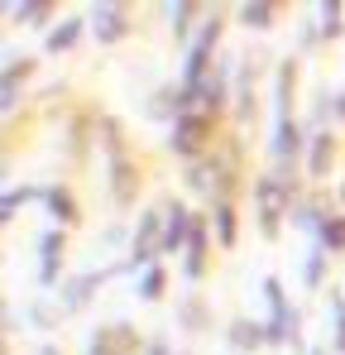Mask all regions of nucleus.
<instances>
[{
  "label": "nucleus",
  "mask_w": 345,
  "mask_h": 355,
  "mask_svg": "<svg viewBox=\"0 0 345 355\" xmlns=\"http://www.w3.org/2000/svg\"><path fill=\"white\" fill-rule=\"evenodd\" d=\"M341 202H345V182H341Z\"/></svg>",
  "instance_id": "37998d69"
},
{
  "label": "nucleus",
  "mask_w": 345,
  "mask_h": 355,
  "mask_svg": "<svg viewBox=\"0 0 345 355\" xmlns=\"http://www.w3.org/2000/svg\"><path fill=\"white\" fill-rule=\"evenodd\" d=\"M144 355H177V351H172L168 336H149V351H144Z\"/></svg>",
  "instance_id": "4c0bfd02"
},
{
  "label": "nucleus",
  "mask_w": 345,
  "mask_h": 355,
  "mask_svg": "<svg viewBox=\"0 0 345 355\" xmlns=\"http://www.w3.org/2000/svg\"><path fill=\"white\" fill-rule=\"evenodd\" d=\"M82 34H91V24H87V19H62V24H53V29L44 34V53H48V58L72 53V49L82 44Z\"/></svg>",
  "instance_id": "bb28decb"
},
{
  "label": "nucleus",
  "mask_w": 345,
  "mask_h": 355,
  "mask_svg": "<svg viewBox=\"0 0 345 355\" xmlns=\"http://www.w3.org/2000/svg\"><path fill=\"white\" fill-rule=\"evenodd\" d=\"M87 24H91V39L101 49H115V44H125L134 34V10L120 5V0H101V5H91V19Z\"/></svg>",
  "instance_id": "1a4fd4ad"
},
{
  "label": "nucleus",
  "mask_w": 345,
  "mask_h": 355,
  "mask_svg": "<svg viewBox=\"0 0 345 355\" xmlns=\"http://www.w3.org/2000/svg\"><path fill=\"white\" fill-rule=\"evenodd\" d=\"M211 164H216V197H235L249 178H245V139H240V130H230L221 135V144L211 149ZM211 197V202H216Z\"/></svg>",
  "instance_id": "423d86ee"
},
{
  "label": "nucleus",
  "mask_w": 345,
  "mask_h": 355,
  "mask_svg": "<svg viewBox=\"0 0 345 355\" xmlns=\"http://www.w3.org/2000/svg\"><path fill=\"white\" fill-rule=\"evenodd\" d=\"M307 355H331V351H326V346H312V351H307Z\"/></svg>",
  "instance_id": "79ce46f5"
},
{
  "label": "nucleus",
  "mask_w": 345,
  "mask_h": 355,
  "mask_svg": "<svg viewBox=\"0 0 345 355\" xmlns=\"http://www.w3.org/2000/svg\"><path fill=\"white\" fill-rule=\"evenodd\" d=\"M326 269H331V250L326 245H307V254H302V284L317 293V288H326Z\"/></svg>",
  "instance_id": "c756f323"
},
{
  "label": "nucleus",
  "mask_w": 345,
  "mask_h": 355,
  "mask_svg": "<svg viewBox=\"0 0 345 355\" xmlns=\"http://www.w3.org/2000/svg\"><path fill=\"white\" fill-rule=\"evenodd\" d=\"M39 355H62V351H57L53 341H44V346H39Z\"/></svg>",
  "instance_id": "a19ab883"
},
{
  "label": "nucleus",
  "mask_w": 345,
  "mask_h": 355,
  "mask_svg": "<svg viewBox=\"0 0 345 355\" xmlns=\"http://www.w3.org/2000/svg\"><path fill=\"white\" fill-rule=\"evenodd\" d=\"M19 331V317H15V307H5V336H15Z\"/></svg>",
  "instance_id": "58836bf2"
},
{
  "label": "nucleus",
  "mask_w": 345,
  "mask_h": 355,
  "mask_svg": "<svg viewBox=\"0 0 345 355\" xmlns=\"http://www.w3.org/2000/svg\"><path fill=\"white\" fill-rule=\"evenodd\" d=\"M163 293H168V269H163V264L144 269L139 284H134V297H139V302H163Z\"/></svg>",
  "instance_id": "72a5a7b5"
},
{
  "label": "nucleus",
  "mask_w": 345,
  "mask_h": 355,
  "mask_svg": "<svg viewBox=\"0 0 345 355\" xmlns=\"http://www.w3.org/2000/svg\"><path fill=\"white\" fill-rule=\"evenodd\" d=\"M39 207L48 211V221H57L62 231H77V226H82V202H77L72 182H44Z\"/></svg>",
  "instance_id": "2eb2a0df"
},
{
  "label": "nucleus",
  "mask_w": 345,
  "mask_h": 355,
  "mask_svg": "<svg viewBox=\"0 0 345 355\" xmlns=\"http://www.w3.org/2000/svg\"><path fill=\"white\" fill-rule=\"evenodd\" d=\"M29 322H34L39 331H53L57 322H62V307L48 302V297H34V302H29Z\"/></svg>",
  "instance_id": "c9c22d12"
},
{
  "label": "nucleus",
  "mask_w": 345,
  "mask_h": 355,
  "mask_svg": "<svg viewBox=\"0 0 345 355\" xmlns=\"http://www.w3.org/2000/svg\"><path fill=\"white\" fill-rule=\"evenodd\" d=\"M336 120H345V82L336 87Z\"/></svg>",
  "instance_id": "ea45409f"
},
{
  "label": "nucleus",
  "mask_w": 345,
  "mask_h": 355,
  "mask_svg": "<svg viewBox=\"0 0 345 355\" xmlns=\"http://www.w3.org/2000/svg\"><path fill=\"white\" fill-rule=\"evenodd\" d=\"M226 341L235 351H264L269 346V336H264V322H254V317H235L226 327Z\"/></svg>",
  "instance_id": "cd10ccee"
},
{
  "label": "nucleus",
  "mask_w": 345,
  "mask_h": 355,
  "mask_svg": "<svg viewBox=\"0 0 345 355\" xmlns=\"http://www.w3.org/2000/svg\"><path fill=\"white\" fill-rule=\"evenodd\" d=\"M62 259H67V231L48 226L39 236V288H57L62 284Z\"/></svg>",
  "instance_id": "f3484780"
},
{
  "label": "nucleus",
  "mask_w": 345,
  "mask_h": 355,
  "mask_svg": "<svg viewBox=\"0 0 345 355\" xmlns=\"http://www.w3.org/2000/svg\"><path fill=\"white\" fill-rule=\"evenodd\" d=\"M34 67H39V58H19V53H10L5 58V67H0V111H5V120H15V111H19V87L34 77Z\"/></svg>",
  "instance_id": "dca6fc26"
},
{
  "label": "nucleus",
  "mask_w": 345,
  "mask_h": 355,
  "mask_svg": "<svg viewBox=\"0 0 345 355\" xmlns=\"http://www.w3.org/2000/svg\"><path fill=\"white\" fill-rule=\"evenodd\" d=\"M317 29H321V44H336L345 34V0H321L317 5Z\"/></svg>",
  "instance_id": "2f4dec72"
},
{
  "label": "nucleus",
  "mask_w": 345,
  "mask_h": 355,
  "mask_svg": "<svg viewBox=\"0 0 345 355\" xmlns=\"http://www.w3.org/2000/svg\"><path fill=\"white\" fill-rule=\"evenodd\" d=\"M96 149L115 159V154H125L130 149V135H125V120L111 116V111H101V125H96Z\"/></svg>",
  "instance_id": "c85d7f7f"
},
{
  "label": "nucleus",
  "mask_w": 345,
  "mask_h": 355,
  "mask_svg": "<svg viewBox=\"0 0 345 355\" xmlns=\"http://www.w3.org/2000/svg\"><path fill=\"white\" fill-rule=\"evenodd\" d=\"M115 279V269H82V274H67L62 284H57V307H62V317H72V312H82L91 297L101 293L106 284Z\"/></svg>",
  "instance_id": "9b49d317"
},
{
  "label": "nucleus",
  "mask_w": 345,
  "mask_h": 355,
  "mask_svg": "<svg viewBox=\"0 0 345 355\" xmlns=\"http://www.w3.org/2000/svg\"><path fill=\"white\" fill-rule=\"evenodd\" d=\"M106 192H111V207L115 211H130L139 207V192H144V159L134 149L106 159Z\"/></svg>",
  "instance_id": "20e7f679"
},
{
  "label": "nucleus",
  "mask_w": 345,
  "mask_h": 355,
  "mask_svg": "<svg viewBox=\"0 0 345 355\" xmlns=\"http://www.w3.org/2000/svg\"><path fill=\"white\" fill-rule=\"evenodd\" d=\"M307 139H312V130H307L297 116L274 120V135H269V159H274V164H302V159H307Z\"/></svg>",
  "instance_id": "ddd939ff"
},
{
  "label": "nucleus",
  "mask_w": 345,
  "mask_h": 355,
  "mask_svg": "<svg viewBox=\"0 0 345 355\" xmlns=\"http://www.w3.org/2000/svg\"><path fill=\"white\" fill-rule=\"evenodd\" d=\"M249 197H254L259 236L278 240L283 236V221L292 216V207H297V197H302V168H297V164H274L269 173H259L249 182Z\"/></svg>",
  "instance_id": "f257e3e1"
},
{
  "label": "nucleus",
  "mask_w": 345,
  "mask_h": 355,
  "mask_svg": "<svg viewBox=\"0 0 345 355\" xmlns=\"http://www.w3.org/2000/svg\"><path fill=\"white\" fill-rule=\"evenodd\" d=\"M336 159H341V139H336V130H317L312 139H307V159H302V168L312 182H326L331 168H336Z\"/></svg>",
  "instance_id": "a211bd4d"
},
{
  "label": "nucleus",
  "mask_w": 345,
  "mask_h": 355,
  "mask_svg": "<svg viewBox=\"0 0 345 355\" xmlns=\"http://www.w3.org/2000/svg\"><path fill=\"white\" fill-rule=\"evenodd\" d=\"M221 125L216 120H206L202 111H187V116H177V125L168 130V154L172 159H182V164H197V159H206L216 144H221Z\"/></svg>",
  "instance_id": "7ed1b4c3"
},
{
  "label": "nucleus",
  "mask_w": 345,
  "mask_h": 355,
  "mask_svg": "<svg viewBox=\"0 0 345 355\" xmlns=\"http://www.w3.org/2000/svg\"><path fill=\"white\" fill-rule=\"evenodd\" d=\"M39 197H44V187H34V182L5 187V197H0V226H10V221L19 216V207H29V202H39Z\"/></svg>",
  "instance_id": "473e14b6"
},
{
  "label": "nucleus",
  "mask_w": 345,
  "mask_h": 355,
  "mask_svg": "<svg viewBox=\"0 0 345 355\" xmlns=\"http://www.w3.org/2000/svg\"><path fill=\"white\" fill-rule=\"evenodd\" d=\"M211 231H216V245L221 250H235L240 245V202L235 197H216L211 202Z\"/></svg>",
  "instance_id": "b1692460"
},
{
  "label": "nucleus",
  "mask_w": 345,
  "mask_h": 355,
  "mask_svg": "<svg viewBox=\"0 0 345 355\" xmlns=\"http://www.w3.org/2000/svg\"><path fill=\"white\" fill-rule=\"evenodd\" d=\"M331 322H336V331H331V336H336L331 351L345 355V293H336V288H331Z\"/></svg>",
  "instance_id": "e433bc0d"
},
{
  "label": "nucleus",
  "mask_w": 345,
  "mask_h": 355,
  "mask_svg": "<svg viewBox=\"0 0 345 355\" xmlns=\"http://www.w3.org/2000/svg\"><path fill=\"white\" fill-rule=\"evenodd\" d=\"M159 207H163V254H182L187 240H192V221H197V211H192L182 197H163Z\"/></svg>",
  "instance_id": "4468645a"
},
{
  "label": "nucleus",
  "mask_w": 345,
  "mask_h": 355,
  "mask_svg": "<svg viewBox=\"0 0 345 355\" xmlns=\"http://www.w3.org/2000/svg\"><path fill=\"white\" fill-rule=\"evenodd\" d=\"M259 293H264V302H269V322H264L269 346H274V351H302V312L292 307L283 279L269 274V279L259 284Z\"/></svg>",
  "instance_id": "f03ea898"
},
{
  "label": "nucleus",
  "mask_w": 345,
  "mask_h": 355,
  "mask_svg": "<svg viewBox=\"0 0 345 355\" xmlns=\"http://www.w3.org/2000/svg\"><path fill=\"white\" fill-rule=\"evenodd\" d=\"M297 53H288V58H278V67H274V120H288L292 116V101H297Z\"/></svg>",
  "instance_id": "412c9836"
},
{
  "label": "nucleus",
  "mask_w": 345,
  "mask_h": 355,
  "mask_svg": "<svg viewBox=\"0 0 345 355\" xmlns=\"http://www.w3.org/2000/svg\"><path fill=\"white\" fill-rule=\"evenodd\" d=\"M149 336H139L134 322H106L87 336V355H144Z\"/></svg>",
  "instance_id": "9d476101"
},
{
  "label": "nucleus",
  "mask_w": 345,
  "mask_h": 355,
  "mask_svg": "<svg viewBox=\"0 0 345 355\" xmlns=\"http://www.w3.org/2000/svg\"><path fill=\"white\" fill-rule=\"evenodd\" d=\"M96 125H101V111L96 106H77L67 125H62V159L72 164V168H82L87 164V154L96 149Z\"/></svg>",
  "instance_id": "0eeeda50"
},
{
  "label": "nucleus",
  "mask_w": 345,
  "mask_h": 355,
  "mask_svg": "<svg viewBox=\"0 0 345 355\" xmlns=\"http://www.w3.org/2000/svg\"><path fill=\"white\" fill-rule=\"evenodd\" d=\"M5 19L19 24V29H44V34H48L57 24V5L53 0H19V5L10 0V5H5Z\"/></svg>",
  "instance_id": "6ab92c4d"
},
{
  "label": "nucleus",
  "mask_w": 345,
  "mask_h": 355,
  "mask_svg": "<svg viewBox=\"0 0 345 355\" xmlns=\"http://www.w3.org/2000/svg\"><path fill=\"white\" fill-rule=\"evenodd\" d=\"M317 245H326L331 254H341V250H345V211H331V216L321 221V231H317Z\"/></svg>",
  "instance_id": "f704fd0d"
},
{
  "label": "nucleus",
  "mask_w": 345,
  "mask_h": 355,
  "mask_svg": "<svg viewBox=\"0 0 345 355\" xmlns=\"http://www.w3.org/2000/svg\"><path fill=\"white\" fill-rule=\"evenodd\" d=\"M144 116L149 120H163V125H177L182 116V82H163V87H154L149 92V101H144Z\"/></svg>",
  "instance_id": "5701e85b"
},
{
  "label": "nucleus",
  "mask_w": 345,
  "mask_h": 355,
  "mask_svg": "<svg viewBox=\"0 0 345 355\" xmlns=\"http://www.w3.org/2000/svg\"><path fill=\"white\" fill-rule=\"evenodd\" d=\"M177 331H187V336H206L211 331V302L202 293L177 297Z\"/></svg>",
  "instance_id": "393cba45"
},
{
  "label": "nucleus",
  "mask_w": 345,
  "mask_h": 355,
  "mask_svg": "<svg viewBox=\"0 0 345 355\" xmlns=\"http://www.w3.org/2000/svg\"><path fill=\"white\" fill-rule=\"evenodd\" d=\"M163 10H168V24H172V44L192 49V39H197L202 19H206L211 10H206V5H197V0H177V5H163Z\"/></svg>",
  "instance_id": "aec40b11"
},
{
  "label": "nucleus",
  "mask_w": 345,
  "mask_h": 355,
  "mask_svg": "<svg viewBox=\"0 0 345 355\" xmlns=\"http://www.w3.org/2000/svg\"><path fill=\"white\" fill-rule=\"evenodd\" d=\"M259 116V58L240 53L235 62V96H230V120L235 125H254Z\"/></svg>",
  "instance_id": "6e6552de"
},
{
  "label": "nucleus",
  "mask_w": 345,
  "mask_h": 355,
  "mask_svg": "<svg viewBox=\"0 0 345 355\" xmlns=\"http://www.w3.org/2000/svg\"><path fill=\"white\" fill-rule=\"evenodd\" d=\"M211 211H197V221H192V240H187V250H182V279L187 284H202L206 274H211Z\"/></svg>",
  "instance_id": "f8f14e48"
},
{
  "label": "nucleus",
  "mask_w": 345,
  "mask_h": 355,
  "mask_svg": "<svg viewBox=\"0 0 345 355\" xmlns=\"http://www.w3.org/2000/svg\"><path fill=\"white\" fill-rule=\"evenodd\" d=\"M331 211H336V207H331V202H326V192H302V197H297V207H292V216H288V221H292V226H297V231H307V236L317 240V231H321V221H326V216H331Z\"/></svg>",
  "instance_id": "4be33fe9"
},
{
  "label": "nucleus",
  "mask_w": 345,
  "mask_h": 355,
  "mask_svg": "<svg viewBox=\"0 0 345 355\" xmlns=\"http://www.w3.org/2000/svg\"><path fill=\"white\" fill-rule=\"evenodd\" d=\"M182 182L197 197H216V164H211V154L197 159V164H182Z\"/></svg>",
  "instance_id": "7c9ffc66"
},
{
  "label": "nucleus",
  "mask_w": 345,
  "mask_h": 355,
  "mask_svg": "<svg viewBox=\"0 0 345 355\" xmlns=\"http://www.w3.org/2000/svg\"><path fill=\"white\" fill-rule=\"evenodd\" d=\"M125 259H134L139 274L154 269V264H163V207H144V211H139V221H134V231H130Z\"/></svg>",
  "instance_id": "39448f33"
},
{
  "label": "nucleus",
  "mask_w": 345,
  "mask_h": 355,
  "mask_svg": "<svg viewBox=\"0 0 345 355\" xmlns=\"http://www.w3.org/2000/svg\"><path fill=\"white\" fill-rule=\"evenodd\" d=\"M177 355H187V351H177Z\"/></svg>",
  "instance_id": "c03bdc74"
},
{
  "label": "nucleus",
  "mask_w": 345,
  "mask_h": 355,
  "mask_svg": "<svg viewBox=\"0 0 345 355\" xmlns=\"http://www.w3.org/2000/svg\"><path fill=\"white\" fill-rule=\"evenodd\" d=\"M235 19H240L245 29H254V34H269V29L283 19V5H278V0H245V5H235Z\"/></svg>",
  "instance_id": "a878e982"
}]
</instances>
